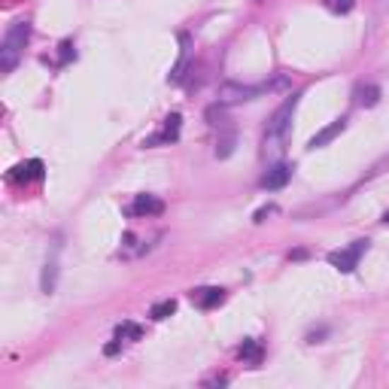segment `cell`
Segmentation results:
<instances>
[{
    "label": "cell",
    "mask_w": 389,
    "mask_h": 389,
    "mask_svg": "<svg viewBox=\"0 0 389 389\" xmlns=\"http://www.w3.org/2000/svg\"><path fill=\"white\" fill-rule=\"evenodd\" d=\"M131 213L134 216H161L165 213V201L156 198V194H137L134 204H131Z\"/></svg>",
    "instance_id": "cell-6"
},
{
    "label": "cell",
    "mask_w": 389,
    "mask_h": 389,
    "mask_svg": "<svg viewBox=\"0 0 389 389\" xmlns=\"http://www.w3.org/2000/svg\"><path fill=\"white\" fill-rule=\"evenodd\" d=\"M140 335H143V329L137 323H119L116 325V337L122 344H125V341H140Z\"/></svg>",
    "instance_id": "cell-11"
},
{
    "label": "cell",
    "mask_w": 389,
    "mask_h": 389,
    "mask_svg": "<svg viewBox=\"0 0 389 389\" xmlns=\"http://www.w3.org/2000/svg\"><path fill=\"white\" fill-rule=\"evenodd\" d=\"M28 37H30V25L28 22H16L4 34V43H0V70H4V74H13L16 64L22 61Z\"/></svg>",
    "instance_id": "cell-1"
},
{
    "label": "cell",
    "mask_w": 389,
    "mask_h": 389,
    "mask_svg": "<svg viewBox=\"0 0 389 389\" xmlns=\"http://www.w3.org/2000/svg\"><path fill=\"white\" fill-rule=\"evenodd\" d=\"M271 213H277V207H262L259 213H255V222H265V219L271 216Z\"/></svg>",
    "instance_id": "cell-17"
},
{
    "label": "cell",
    "mask_w": 389,
    "mask_h": 389,
    "mask_svg": "<svg viewBox=\"0 0 389 389\" xmlns=\"http://www.w3.org/2000/svg\"><path fill=\"white\" fill-rule=\"evenodd\" d=\"M377 98H381V88H377V86H362L359 88V104L362 107H374Z\"/></svg>",
    "instance_id": "cell-15"
},
{
    "label": "cell",
    "mask_w": 389,
    "mask_h": 389,
    "mask_svg": "<svg viewBox=\"0 0 389 389\" xmlns=\"http://www.w3.org/2000/svg\"><path fill=\"white\" fill-rule=\"evenodd\" d=\"M238 356H240L243 362H259V359H262V347H259V341H252V337H250V341H243V347L238 350Z\"/></svg>",
    "instance_id": "cell-13"
},
{
    "label": "cell",
    "mask_w": 389,
    "mask_h": 389,
    "mask_svg": "<svg viewBox=\"0 0 389 389\" xmlns=\"http://www.w3.org/2000/svg\"><path fill=\"white\" fill-rule=\"evenodd\" d=\"M298 98L301 95H292V98H286L283 100V107L274 112L271 122H268V131H265V152H277L280 149V143L286 137V131H289V122L295 116V110H298Z\"/></svg>",
    "instance_id": "cell-2"
},
{
    "label": "cell",
    "mask_w": 389,
    "mask_h": 389,
    "mask_svg": "<svg viewBox=\"0 0 389 389\" xmlns=\"http://www.w3.org/2000/svg\"><path fill=\"white\" fill-rule=\"evenodd\" d=\"M55 277H58V262L52 259V262H46L43 283H40V286H43V292H46V295H52V292H55Z\"/></svg>",
    "instance_id": "cell-14"
},
{
    "label": "cell",
    "mask_w": 389,
    "mask_h": 389,
    "mask_svg": "<svg viewBox=\"0 0 389 389\" xmlns=\"http://www.w3.org/2000/svg\"><path fill=\"white\" fill-rule=\"evenodd\" d=\"M289 79L286 76H277V79H271V83H262V86H240V83H225L219 88V104L222 107H231V104H243V100H252V98H259L265 95V91H277L283 88Z\"/></svg>",
    "instance_id": "cell-3"
},
{
    "label": "cell",
    "mask_w": 389,
    "mask_h": 389,
    "mask_svg": "<svg viewBox=\"0 0 389 389\" xmlns=\"http://www.w3.org/2000/svg\"><path fill=\"white\" fill-rule=\"evenodd\" d=\"M225 301V292L219 286H201V289L192 292V304L201 307V310H213V307H219Z\"/></svg>",
    "instance_id": "cell-5"
},
{
    "label": "cell",
    "mask_w": 389,
    "mask_h": 389,
    "mask_svg": "<svg viewBox=\"0 0 389 389\" xmlns=\"http://www.w3.org/2000/svg\"><path fill=\"white\" fill-rule=\"evenodd\" d=\"M180 122H182L180 112H170V116L165 119V128H161V134L143 140V146H156V143H170V140H177V137H180Z\"/></svg>",
    "instance_id": "cell-8"
},
{
    "label": "cell",
    "mask_w": 389,
    "mask_h": 389,
    "mask_svg": "<svg viewBox=\"0 0 389 389\" xmlns=\"http://www.w3.org/2000/svg\"><path fill=\"white\" fill-rule=\"evenodd\" d=\"M173 310H177V301H173V298H165V301H158V304L149 307V316L158 323V320H168Z\"/></svg>",
    "instance_id": "cell-12"
},
{
    "label": "cell",
    "mask_w": 389,
    "mask_h": 389,
    "mask_svg": "<svg viewBox=\"0 0 389 389\" xmlns=\"http://www.w3.org/2000/svg\"><path fill=\"white\" fill-rule=\"evenodd\" d=\"M368 252V240H353L350 247H344V250H332L325 259H329V265L335 271H341V274H353L356 268H359V259Z\"/></svg>",
    "instance_id": "cell-4"
},
{
    "label": "cell",
    "mask_w": 389,
    "mask_h": 389,
    "mask_svg": "<svg viewBox=\"0 0 389 389\" xmlns=\"http://www.w3.org/2000/svg\"><path fill=\"white\" fill-rule=\"evenodd\" d=\"M289 180H292V168H289V165H274V168H268V173L262 177V189L277 192V189H283Z\"/></svg>",
    "instance_id": "cell-7"
},
{
    "label": "cell",
    "mask_w": 389,
    "mask_h": 389,
    "mask_svg": "<svg viewBox=\"0 0 389 389\" xmlns=\"http://www.w3.org/2000/svg\"><path fill=\"white\" fill-rule=\"evenodd\" d=\"M344 128H347V119H335L329 128H323L320 134H313V137H310V143H307V149H320V146H325V143H332L337 134H341Z\"/></svg>",
    "instance_id": "cell-9"
},
{
    "label": "cell",
    "mask_w": 389,
    "mask_h": 389,
    "mask_svg": "<svg viewBox=\"0 0 389 389\" xmlns=\"http://www.w3.org/2000/svg\"><path fill=\"white\" fill-rule=\"evenodd\" d=\"M40 177H43V161H28V165H18L16 168V173H13V180H40Z\"/></svg>",
    "instance_id": "cell-10"
},
{
    "label": "cell",
    "mask_w": 389,
    "mask_h": 389,
    "mask_svg": "<svg viewBox=\"0 0 389 389\" xmlns=\"http://www.w3.org/2000/svg\"><path fill=\"white\" fill-rule=\"evenodd\" d=\"M329 6L337 9V13H350V9H353V0H329Z\"/></svg>",
    "instance_id": "cell-16"
},
{
    "label": "cell",
    "mask_w": 389,
    "mask_h": 389,
    "mask_svg": "<svg viewBox=\"0 0 389 389\" xmlns=\"http://www.w3.org/2000/svg\"><path fill=\"white\" fill-rule=\"evenodd\" d=\"M383 222H386V225H389V210H386V213H383Z\"/></svg>",
    "instance_id": "cell-18"
}]
</instances>
